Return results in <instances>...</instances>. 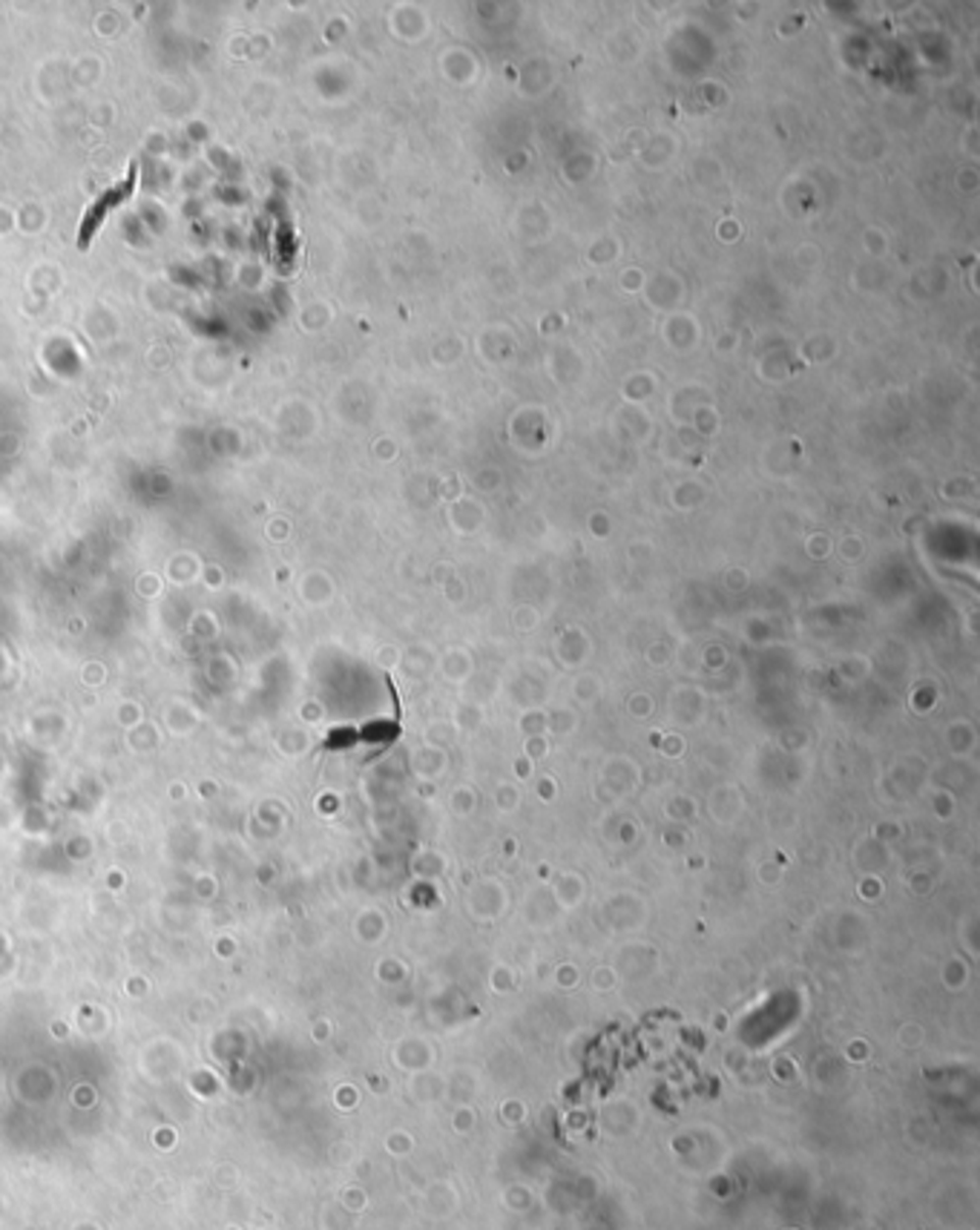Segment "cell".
Listing matches in <instances>:
<instances>
[{
    "label": "cell",
    "instance_id": "6da1fadb",
    "mask_svg": "<svg viewBox=\"0 0 980 1230\" xmlns=\"http://www.w3.org/2000/svg\"><path fill=\"white\" fill-rule=\"evenodd\" d=\"M132 184H135V164L129 167L127 178L121 181V184H115L113 191L107 193V196H101V199H96V205L90 208V213L84 216V227H80V248H87L90 245V236L98 230V224L104 222V216L110 213V208H115V205H121L124 199H127L129 193H132Z\"/></svg>",
    "mask_w": 980,
    "mask_h": 1230
}]
</instances>
